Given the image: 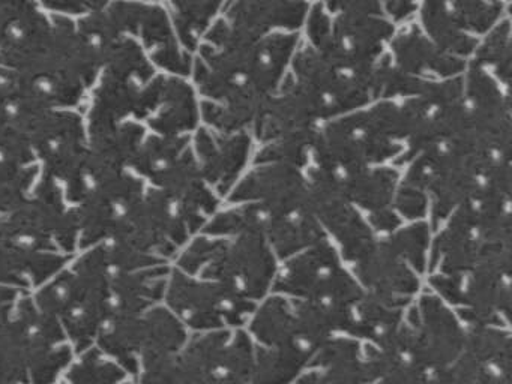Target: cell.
Listing matches in <instances>:
<instances>
[{
    "label": "cell",
    "instance_id": "obj_16",
    "mask_svg": "<svg viewBox=\"0 0 512 384\" xmlns=\"http://www.w3.org/2000/svg\"><path fill=\"white\" fill-rule=\"evenodd\" d=\"M511 245L490 246L463 276L461 315L470 326H497L511 312Z\"/></svg>",
    "mask_w": 512,
    "mask_h": 384
},
{
    "label": "cell",
    "instance_id": "obj_45",
    "mask_svg": "<svg viewBox=\"0 0 512 384\" xmlns=\"http://www.w3.org/2000/svg\"><path fill=\"white\" fill-rule=\"evenodd\" d=\"M368 225L371 230L380 231V233H394L401 225V218L395 212L394 207L379 210V212L368 213Z\"/></svg>",
    "mask_w": 512,
    "mask_h": 384
},
{
    "label": "cell",
    "instance_id": "obj_14",
    "mask_svg": "<svg viewBox=\"0 0 512 384\" xmlns=\"http://www.w3.org/2000/svg\"><path fill=\"white\" fill-rule=\"evenodd\" d=\"M413 359L430 374L451 366L464 350L466 333L437 297L424 296L404 324Z\"/></svg>",
    "mask_w": 512,
    "mask_h": 384
},
{
    "label": "cell",
    "instance_id": "obj_40",
    "mask_svg": "<svg viewBox=\"0 0 512 384\" xmlns=\"http://www.w3.org/2000/svg\"><path fill=\"white\" fill-rule=\"evenodd\" d=\"M253 366V345H251L250 338L244 332H239L227 342L223 362H221L217 377H226L245 384L250 381Z\"/></svg>",
    "mask_w": 512,
    "mask_h": 384
},
{
    "label": "cell",
    "instance_id": "obj_31",
    "mask_svg": "<svg viewBox=\"0 0 512 384\" xmlns=\"http://www.w3.org/2000/svg\"><path fill=\"white\" fill-rule=\"evenodd\" d=\"M188 341L187 327L167 306H154L142 317L139 335V363L178 354Z\"/></svg>",
    "mask_w": 512,
    "mask_h": 384
},
{
    "label": "cell",
    "instance_id": "obj_43",
    "mask_svg": "<svg viewBox=\"0 0 512 384\" xmlns=\"http://www.w3.org/2000/svg\"><path fill=\"white\" fill-rule=\"evenodd\" d=\"M49 14L80 20L106 9L113 0H38Z\"/></svg>",
    "mask_w": 512,
    "mask_h": 384
},
{
    "label": "cell",
    "instance_id": "obj_18",
    "mask_svg": "<svg viewBox=\"0 0 512 384\" xmlns=\"http://www.w3.org/2000/svg\"><path fill=\"white\" fill-rule=\"evenodd\" d=\"M140 122L151 134L188 137L202 125L200 98L190 78L160 74L152 81Z\"/></svg>",
    "mask_w": 512,
    "mask_h": 384
},
{
    "label": "cell",
    "instance_id": "obj_39",
    "mask_svg": "<svg viewBox=\"0 0 512 384\" xmlns=\"http://www.w3.org/2000/svg\"><path fill=\"white\" fill-rule=\"evenodd\" d=\"M388 240L406 263L412 264L413 269L418 270L419 273L424 272L428 240H430L428 224L424 221H416L409 227L395 230Z\"/></svg>",
    "mask_w": 512,
    "mask_h": 384
},
{
    "label": "cell",
    "instance_id": "obj_19",
    "mask_svg": "<svg viewBox=\"0 0 512 384\" xmlns=\"http://www.w3.org/2000/svg\"><path fill=\"white\" fill-rule=\"evenodd\" d=\"M191 146L205 182L218 197H226L253 161L256 141L250 131L218 132L200 125Z\"/></svg>",
    "mask_w": 512,
    "mask_h": 384
},
{
    "label": "cell",
    "instance_id": "obj_38",
    "mask_svg": "<svg viewBox=\"0 0 512 384\" xmlns=\"http://www.w3.org/2000/svg\"><path fill=\"white\" fill-rule=\"evenodd\" d=\"M463 351L487 365L511 366V339L508 333L493 326H470Z\"/></svg>",
    "mask_w": 512,
    "mask_h": 384
},
{
    "label": "cell",
    "instance_id": "obj_41",
    "mask_svg": "<svg viewBox=\"0 0 512 384\" xmlns=\"http://www.w3.org/2000/svg\"><path fill=\"white\" fill-rule=\"evenodd\" d=\"M223 243L224 239H221V237L208 236V234L193 240L179 257L178 269L191 276L197 275L217 254Z\"/></svg>",
    "mask_w": 512,
    "mask_h": 384
},
{
    "label": "cell",
    "instance_id": "obj_29",
    "mask_svg": "<svg viewBox=\"0 0 512 384\" xmlns=\"http://www.w3.org/2000/svg\"><path fill=\"white\" fill-rule=\"evenodd\" d=\"M50 110L16 69L0 65V125L26 135L32 123Z\"/></svg>",
    "mask_w": 512,
    "mask_h": 384
},
{
    "label": "cell",
    "instance_id": "obj_13",
    "mask_svg": "<svg viewBox=\"0 0 512 384\" xmlns=\"http://www.w3.org/2000/svg\"><path fill=\"white\" fill-rule=\"evenodd\" d=\"M206 281L218 282L238 296L260 299L271 287L275 275L272 248L260 233H242L223 245L200 270Z\"/></svg>",
    "mask_w": 512,
    "mask_h": 384
},
{
    "label": "cell",
    "instance_id": "obj_34",
    "mask_svg": "<svg viewBox=\"0 0 512 384\" xmlns=\"http://www.w3.org/2000/svg\"><path fill=\"white\" fill-rule=\"evenodd\" d=\"M253 332L266 347L304 345L313 350L299 335L298 321L292 303H287L281 297L269 299L260 308L253 321Z\"/></svg>",
    "mask_w": 512,
    "mask_h": 384
},
{
    "label": "cell",
    "instance_id": "obj_48",
    "mask_svg": "<svg viewBox=\"0 0 512 384\" xmlns=\"http://www.w3.org/2000/svg\"><path fill=\"white\" fill-rule=\"evenodd\" d=\"M505 2L511 3V0H505Z\"/></svg>",
    "mask_w": 512,
    "mask_h": 384
},
{
    "label": "cell",
    "instance_id": "obj_35",
    "mask_svg": "<svg viewBox=\"0 0 512 384\" xmlns=\"http://www.w3.org/2000/svg\"><path fill=\"white\" fill-rule=\"evenodd\" d=\"M472 62L490 72L506 89H511L512 29L511 14L503 17L476 45Z\"/></svg>",
    "mask_w": 512,
    "mask_h": 384
},
{
    "label": "cell",
    "instance_id": "obj_37",
    "mask_svg": "<svg viewBox=\"0 0 512 384\" xmlns=\"http://www.w3.org/2000/svg\"><path fill=\"white\" fill-rule=\"evenodd\" d=\"M0 384H29L28 366L13 311L0 314Z\"/></svg>",
    "mask_w": 512,
    "mask_h": 384
},
{
    "label": "cell",
    "instance_id": "obj_12",
    "mask_svg": "<svg viewBox=\"0 0 512 384\" xmlns=\"http://www.w3.org/2000/svg\"><path fill=\"white\" fill-rule=\"evenodd\" d=\"M28 366L29 384H58L76 353L61 324L23 293L13 309Z\"/></svg>",
    "mask_w": 512,
    "mask_h": 384
},
{
    "label": "cell",
    "instance_id": "obj_50",
    "mask_svg": "<svg viewBox=\"0 0 512 384\" xmlns=\"http://www.w3.org/2000/svg\"><path fill=\"white\" fill-rule=\"evenodd\" d=\"M380 384H382V383H380Z\"/></svg>",
    "mask_w": 512,
    "mask_h": 384
},
{
    "label": "cell",
    "instance_id": "obj_21",
    "mask_svg": "<svg viewBox=\"0 0 512 384\" xmlns=\"http://www.w3.org/2000/svg\"><path fill=\"white\" fill-rule=\"evenodd\" d=\"M322 123H325V119L319 108L287 74L280 89L269 98L260 111L251 134L256 146L290 138L314 141Z\"/></svg>",
    "mask_w": 512,
    "mask_h": 384
},
{
    "label": "cell",
    "instance_id": "obj_7",
    "mask_svg": "<svg viewBox=\"0 0 512 384\" xmlns=\"http://www.w3.org/2000/svg\"><path fill=\"white\" fill-rule=\"evenodd\" d=\"M509 14L505 0H419L415 20L440 50L469 62L479 39Z\"/></svg>",
    "mask_w": 512,
    "mask_h": 384
},
{
    "label": "cell",
    "instance_id": "obj_20",
    "mask_svg": "<svg viewBox=\"0 0 512 384\" xmlns=\"http://www.w3.org/2000/svg\"><path fill=\"white\" fill-rule=\"evenodd\" d=\"M305 173L317 221L340 242L346 257L355 261L374 242L373 230L325 171L308 165Z\"/></svg>",
    "mask_w": 512,
    "mask_h": 384
},
{
    "label": "cell",
    "instance_id": "obj_44",
    "mask_svg": "<svg viewBox=\"0 0 512 384\" xmlns=\"http://www.w3.org/2000/svg\"><path fill=\"white\" fill-rule=\"evenodd\" d=\"M368 2L379 6L383 14H385L395 26H400V24L413 20L419 6V0H368Z\"/></svg>",
    "mask_w": 512,
    "mask_h": 384
},
{
    "label": "cell",
    "instance_id": "obj_47",
    "mask_svg": "<svg viewBox=\"0 0 512 384\" xmlns=\"http://www.w3.org/2000/svg\"><path fill=\"white\" fill-rule=\"evenodd\" d=\"M143 2H160V0H143Z\"/></svg>",
    "mask_w": 512,
    "mask_h": 384
},
{
    "label": "cell",
    "instance_id": "obj_24",
    "mask_svg": "<svg viewBox=\"0 0 512 384\" xmlns=\"http://www.w3.org/2000/svg\"><path fill=\"white\" fill-rule=\"evenodd\" d=\"M446 221L448 225L434 243L431 267L440 264L443 275L464 276L496 245H488L467 203L458 206Z\"/></svg>",
    "mask_w": 512,
    "mask_h": 384
},
{
    "label": "cell",
    "instance_id": "obj_9",
    "mask_svg": "<svg viewBox=\"0 0 512 384\" xmlns=\"http://www.w3.org/2000/svg\"><path fill=\"white\" fill-rule=\"evenodd\" d=\"M73 257L35 233L16 212L0 213V285L32 293Z\"/></svg>",
    "mask_w": 512,
    "mask_h": 384
},
{
    "label": "cell",
    "instance_id": "obj_26",
    "mask_svg": "<svg viewBox=\"0 0 512 384\" xmlns=\"http://www.w3.org/2000/svg\"><path fill=\"white\" fill-rule=\"evenodd\" d=\"M356 275L370 293L403 297L418 290V279L388 239L374 240L355 260Z\"/></svg>",
    "mask_w": 512,
    "mask_h": 384
},
{
    "label": "cell",
    "instance_id": "obj_36",
    "mask_svg": "<svg viewBox=\"0 0 512 384\" xmlns=\"http://www.w3.org/2000/svg\"><path fill=\"white\" fill-rule=\"evenodd\" d=\"M62 381L65 384H136L134 377L97 345L76 354Z\"/></svg>",
    "mask_w": 512,
    "mask_h": 384
},
{
    "label": "cell",
    "instance_id": "obj_27",
    "mask_svg": "<svg viewBox=\"0 0 512 384\" xmlns=\"http://www.w3.org/2000/svg\"><path fill=\"white\" fill-rule=\"evenodd\" d=\"M322 171L331 177L344 198H347L353 206L361 207L368 213L389 209L394 204L395 192L400 183V171L394 165H374V167L353 168L346 171Z\"/></svg>",
    "mask_w": 512,
    "mask_h": 384
},
{
    "label": "cell",
    "instance_id": "obj_25",
    "mask_svg": "<svg viewBox=\"0 0 512 384\" xmlns=\"http://www.w3.org/2000/svg\"><path fill=\"white\" fill-rule=\"evenodd\" d=\"M40 176L26 135L0 125V213L11 212L25 203Z\"/></svg>",
    "mask_w": 512,
    "mask_h": 384
},
{
    "label": "cell",
    "instance_id": "obj_8",
    "mask_svg": "<svg viewBox=\"0 0 512 384\" xmlns=\"http://www.w3.org/2000/svg\"><path fill=\"white\" fill-rule=\"evenodd\" d=\"M289 77L316 104L325 122L376 101L374 72L356 74L320 56L302 39Z\"/></svg>",
    "mask_w": 512,
    "mask_h": 384
},
{
    "label": "cell",
    "instance_id": "obj_32",
    "mask_svg": "<svg viewBox=\"0 0 512 384\" xmlns=\"http://www.w3.org/2000/svg\"><path fill=\"white\" fill-rule=\"evenodd\" d=\"M230 335L226 330H209L188 339L179 353V368L185 384H208L218 375Z\"/></svg>",
    "mask_w": 512,
    "mask_h": 384
},
{
    "label": "cell",
    "instance_id": "obj_10",
    "mask_svg": "<svg viewBox=\"0 0 512 384\" xmlns=\"http://www.w3.org/2000/svg\"><path fill=\"white\" fill-rule=\"evenodd\" d=\"M164 299L185 327L200 332L244 323L254 309L253 300L238 296L218 282L200 281L181 269L170 270Z\"/></svg>",
    "mask_w": 512,
    "mask_h": 384
},
{
    "label": "cell",
    "instance_id": "obj_1",
    "mask_svg": "<svg viewBox=\"0 0 512 384\" xmlns=\"http://www.w3.org/2000/svg\"><path fill=\"white\" fill-rule=\"evenodd\" d=\"M301 39V32H290L242 41L218 18L193 53L190 80L200 101L212 105L226 128H253L289 74Z\"/></svg>",
    "mask_w": 512,
    "mask_h": 384
},
{
    "label": "cell",
    "instance_id": "obj_33",
    "mask_svg": "<svg viewBox=\"0 0 512 384\" xmlns=\"http://www.w3.org/2000/svg\"><path fill=\"white\" fill-rule=\"evenodd\" d=\"M313 354L314 351L304 345L259 348L254 354L251 384H290Z\"/></svg>",
    "mask_w": 512,
    "mask_h": 384
},
{
    "label": "cell",
    "instance_id": "obj_3",
    "mask_svg": "<svg viewBox=\"0 0 512 384\" xmlns=\"http://www.w3.org/2000/svg\"><path fill=\"white\" fill-rule=\"evenodd\" d=\"M32 299L52 315L80 354L94 347L109 314V275L97 246L80 251Z\"/></svg>",
    "mask_w": 512,
    "mask_h": 384
},
{
    "label": "cell",
    "instance_id": "obj_11",
    "mask_svg": "<svg viewBox=\"0 0 512 384\" xmlns=\"http://www.w3.org/2000/svg\"><path fill=\"white\" fill-rule=\"evenodd\" d=\"M275 290L301 300L355 306L364 291L340 266L337 252L328 239L304 249L284 267Z\"/></svg>",
    "mask_w": 512,
    "mask_h": 384
},
{
    "label": "cell",
    "instance_id": "obj_6",
    "mask_svg": "<svg viewBox=\"0 0 512 384\" xmlns=\"http://www.w3.org/2000/svg\"><path fill=\"white\" fill-rule=\"evenodd\" d=\"M41 174L55 180L74 204L89 158L85 114L79 108H50L26 131Z\"/></svg>",
    "mask_w": 512,
    "mask_h": 384
},
{
    "label": "cell",
    "instance_id": "obj_49",
    "mask_svg": "<svg viewBox=\"0 0 512 384\" xmlns=\"http://www.w3.org/2000/svg\"><path fill=\"white\" fill-rule=\"evenodd\" d=\"M307 2H313V0H307Z\"/></svg>",
    "mask_w": 512,
    "mask_h": 384
},
{
    "label": "cell",
    "instance_id": "obj_17",
    "mask_svg": "<svg viewBox=\"0 0 512 384\" xmlns=\"http://www.w3.org/2000/svg\"><path fill=\"white\" fill-rule=\"evenodd\" d=\"M227 197L236 204H259L268 212L278 215H295L313 210L307 173L286 164H254Z\"/></svg>",
    "mask_w": 512,
    "mask_h": 384
},
{
    "label": "cell",
    "instance_id": "obj_2",
    "mask_svg": "<svg viewBox=\"0 0 512 384\" xmlns=\"http://www.w3.org/2000/svg\"><path fill=\"white\" fill-rule=\"evenodd\" d=\"M404 150L398 102L377 99L326 120L311 149V164L328 171L394 164Z\"/></svg>",
    "mask_w": 512,
    "mask_h": 384
},
{
    "label": "cell",
    "instance_id": "obj_22",
    "mask_svg": "<svg viewBox=\"0 0 512 384\" xmlns=\"http://www.w3.org/2000/svg\"><path fill=\"white\" fill-rule=\"evenodd\" d=\"M311 2L307 0H227L220 20L242 41L274 33L301 32Z\"/></svg>",
    "mask_w": 512,
    "mask_h": 384
},
{
    "label": "cell",
    "instance_id": "obj_5",
    "mask_svg": "<svg viewBox=\"0 0 512 384\" xmlns=\"http://www.w3.org/2000/svg\"><path fill=\"white\" fill-rule=\"evenodd\" d=\"M83 21L104 47L109 48L119 38L133 39L158 71L190 78L193 54L182 45L163 3L113 0Z\"/></svg>",
    "mask_w": 512,
    "mask_h": 384
},
{
    "label": "cell",
    "instance_id": "obj_4",
    "mask_svg": "<svg viewBox=\"0 0 512 384\" xmlns=\"http://www.w3.org/2000/svg\"><path fill=\"white\" fill-rule=\"evenodd\" d=\"M130 170L145 180L146 185L164 192L178 204L191 234L202 230L217 213L220 200L200 173L191 135L166 137L148 132L131 161Z\"/></svg>",
    "mask_w": 512,
    "mask_h": 384
},
{
    "label": "cell",
    "instance_id": "obj_28",
    "mask_svg": "<svg viewBox=\"0 0 512 384\" xmlns=\"http://www.w3.org/2000/svg\"><path fill=\"white\" fill-rule=\"evenodd\" d=\"M313 371L296 384H370L373 383L358 342L349 338H329L311 357Z\"/></svg>",
    "mask_w": 512,
    "mask_h": 384
},
{
    "label": "cell",
    "instance_id": "obj_46",
    "mask_svg": "<svg viewBox=\"0 0 512 384\" xmlns=\"http://www.w3.org/2000/svg\"><path fill=\"white\" fill-rule=\"evenodd\" d=\"M22 294L23 291L17 290V288L0 285V314H8L13 311Z\"/></svg>",
    "mask_w": 512,
    "mask_h": 384
},
{
    "label": "cell",
    "instance_id": "obj_30",
    "mask_svg": "<svg viewBox=\"0 0 512 384\" xmlns=\"http://www.w3.org/2000/svg\"><path fill=\"white\" fill-rule=\"evenodd\" d=\"M407 299L386 297L376 293L362 294L353 306L355 323L353 336L371 339L376 345L385 344L403 324V308Z\"/></svg>",
    "mask_w": 512,
    "mask_h": 384
},
{
    "label": "cell",
    "instance_id": "obj_42",
    "mask_svg": "<svg viewBox=\"0 0 512 384\" xmlns=\"http://www.w3.org/2000/svg\"><path fill=\"white\" fill-rule=\"evenodd\" d=\"M428 206H430V200H428L427 192L400 180L397 192H395L394 204H392L400 218L404 216L412 221H421L428 213Z\"/></svg>",
    "mask_w": 512,
    "mask_h": 384
},
{
    "label": "cell",
    "instance_id": "obj_23",
    "mask_svg": "<svg viewBox=\"0 0 512 384\" xmlns=\"http://www.w3.org/2000/svg\"><path fill=\"white\" fill-rule=\"evenodd\" d=\"M389 60L403 74L425 81H442L461 77L467 60L440 50L416 23L415 18L395 29L388 50Z\"/></svg>",
    "mask_w": 512,
    "mask_h": 384
},
{
    "label": "cell",
    "instance_id": "obj_15",
    "mask_svg": "<svg viewBox=\"0 0 512 384\" xmlns=\"http://www.w3.org/2000/svg\"><path fill=\"white\" fill-rule=\"evenodd\" d=\"M55 39V17L38 0H0V65L22 71Z\"/></svg>",
    "mask_w": 512,
    "mask_h": 384
}]
</instances>
